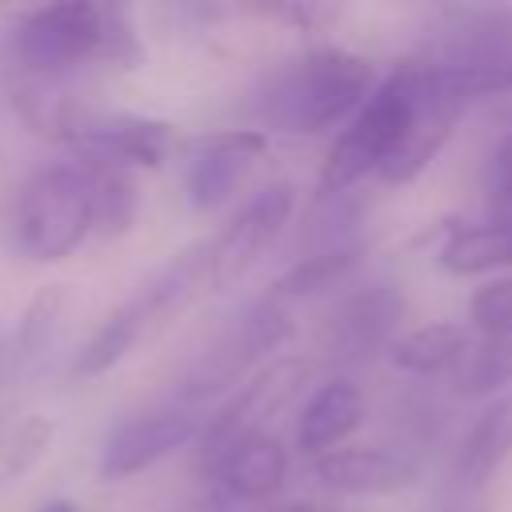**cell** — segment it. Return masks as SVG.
<instances>
[{
  "label": "cell",
  "mask_w": 512,
  "mask_h": 512,
  "mask_svg": "<svg viewBox=\"0 0 512 512\" xmlns=\"http://www.w3.org/2000/svg\"><path fill=\"white\" fill-rule=\"evenodd\" d=\"M440 268L452 276H484L512 268V220L452 224L440 244Z\"/></svg>",
  "instance_id": "ac0fdd59"
},
{
  "label": "cell",
  "mask_w": 512,
  "mask_h": 512,
  "mask_svg": "<svg viewBox=\"0 0 512 512\" xmlns=\"http://www.w3.org/2000/svg\"><path fill=\"white\" fill-rule=\"evenodd\" d=\"M200 424L204 420L188 408H164V412H148V416L116 424L104 436V448H100V460H96L100 480H108V484L128 480V476L160 464L176 448L192 444L200 436Z\"/></svg>",
  "instance_id": "30bf717a"
},
{
  "label": "cell",
  "mask_w": 512,
  "mask_h": 512,
  "mask_svg": "<svg viewBox=\"0 0 512 512\" xmlns=\"http://www.w3.org/2000/svg\"><path fill=\"white\" fill-rule=\"evenodd\" d=\"M416 128H420V92L412 68L400 64L368 92L356 116L336 132L320 168V192L340 196L356 180L380 176V168L396 160V152L412 140Z\"/></svg>",
  "instance_id": "3957f363"
},
{
  "label": "cell",
  "mask_w": 512,
  "mask_h": 512,
  "mask_svg": "<svg viewBox=\"0 0 512 512\" xmlns=\"http://www.w3.org/2000/svg\"><path fill=\"white\" fill-rule=\"evenodd\" d=\"M204 476L212 480V492L220 504L240 508V504H272L276 492L288 480V452L272 432H252L236 440L228 452H220Z\"/></svg>",
  "instance_id": "7c38bea8"
},
{
  "label": "cell",
  "mask_w": 512,
  "mask_h": 512,
  "mask_svg": "<svg viewBox=\"0 0 512 512\" xmlns=\"http://www.w3.org/2000/svg\"><path fill=\"white\" fill-rule=\"evenodd\" d=\"M252 512H332V508L316 504V500H272V504H260Z\"/></svg>",
  "instance_id": "d4e9b609"
},
{
  "label": "cell",
  "mask_w": 512,
  "mask_h": 512,
  "mask_svg": "<svg viewBox=\"0 0 512 512\" xmlns=\"http://www.w3.org/2000/svg\"><path fill=\"white\" fill-rule=\"evenodd\" d=\"M308 360L300 356H280L264 368H256L240 388H232V396L200 424V468H208L220 452H228L236 440L252 436V432H264V420L272 412H280L296 392L300 384L308 380Z\"/></svg>",
  "instance_id": "52a82bcc"
},
{
  "label": "cell",
  "mask_w": 512,
  "mask_h": 512,
  "mask_svg": "<svg viewBox=\"0 0 512 512\" xmlns=\"http://www.w3.org/2000/svg\"><path fill=\"white\" fill-rule=\"evenodd\" d=\"M468 320L476 336L512 340V272L484 280L468 300Z\"/></svg>",
  "instance_id": "cb8c5ba5"
},
{
  "label": "cell",
  "mask_w": 512,
  "mask_h": 512,
  "mask_svg": "<svg viewBox=\"0 0 512 512\" xmlns=\"http://www.w3.org/2000/svg\"><path fill=\"white\" fill-rule=\"evenodd\" d=\"M296 204V188L288 180H272L260 192H252L232 220L204 244V268H208V292H220L236 284L280 236Z\"/></svg>",
  "instance_id": "ba28073f"
},
{
  "label": "cell",
  "mask_w": 512,
  "mask_h": 512,
  "mask_svg": "<svg viewBox=\"0 0 512 512\" xmlns=\"http://www.w3.org/2000/svg\"><path fill=\"white\" fill-rule=\"evenodd\" d=\"M200 512H236V508H228V504L216 500V504H208V508H200Z\"/></svg>",
  "instance_id": "4316f807"
},
{
  "label": "cell",
  "mask_w": 512,
  "mask_h": 512,
  "mask_svg": "<svg viewBox=\"0 0 512 512\" xmlns=\"http://www.w3.org/2000/svg\"><path fill=\"white\" fill-rule=\"evenodd\" d=\"M36 512H80V508H76L72 500H64V496H60V500H44Z\"/></svg>",
  "instance_id": "484cf974"
},
{
  "label": "cell",
  "mask_w": 512,
  "mask_h": 512,
  "mask_svg": "<svg viewBox=\"0 0 512 512\" xmlns=\"http://www.w3.org/2000/svg\"><path fill=\"white\" fill-rule=\"evenodd\" d=\"M64 304H68V284H48L28 300L16 324V340H12V356L20 368H36L48 356V348L56 344L60 320H64Z\"/></svg>",
  "instance_id": "44dd1931"
},
{
  "label": "cell",
  "mask_w": 512,
  "mask_h": 512,
  "mask_svg": "<svg viewBox=\"0 0 512 512\" xmlns=\"http://www.w3.org/2000/svg\"><path fill=\"white\" fill-rule=\"evenodd\" d=\"M92 232V172L60 160L36 168L12 200L8 240L24 260L60 264Z\"/></svg>",
  "instance_id": "277c9868"
},
{
  "label": "cell",
  "mask_w": 512,
  "mask_h": 512,
  "mask_svg": "<svg viewBox=\"0 0 512 512\" xmlns=\"http://www.w3.org/2000/svg\"><path fill=\"white\" fill-rule=\"evenodd\" d=\"M264 152H268V136L260 128H228V132L200 136L192 144L188 176H184L188 200L200 212L220 208Z\"/></svg>",
  "instance_id": "4fadbf2b"
},
{
  "label": "cell",
  "mask_w": 512,
  "mask_h": 512,
  "mask_svg": "<svg viewBox=\"0 0 512 512\" xmlns=\"http://www.w3.org/2000/svg\"><path fill=\"white\" fill-rule=\"evenodd\" d=\"M364 424V392L348 376L324 380L296 416V448L312 460L340 448Z\"/></svg>",
  "instance_id": "9a60e30c"
},
{
  "label": "cell",
  "mask_w": 512,
  "mask_h": 512,
  "mask_svg": "<svg viewBox=\"0 0 512 512\" xmlns=\"http://www.w3.org/2000/svg\"><path fill=\"white\" fill-rule=\"evenodd\" d=\"M508 384H512V340H492L472 332V344L452 368L448 388L456 396H492Z\"/></svg>",
  "instance_id": "ffe728a7"
},
{
  "label": "cell",
  "mask_w": 512,
  "mask_h": 512,
  "mask_svg": "<svg viewBox=\"0 0 512 512\" xmlns=\"http://www.w3.org/2000/svg\"><path fill=\"white\" fill-rule=\"evenodd\" d=\"M360 252L364 244L360 240H340V244H320L316 252L300 256L276 284H272V300L288 308V300H304V296H316L324 288H336L340 280H348V272L360 264Z\"/></svg>",
  "instance_id": "d6986e66"
},
{
  "label": "cell",
  "mask_w": 512,
  "mask_h": 512,
  "mask_svg": "<svg viewBox=\"0 0 512 512\" xmlns=\"http://www.w3.org/2000/svg\"><path fill=\"white\" fill-rule=\"evenodd\" d=\"M468 344H472V328L452 324V320H436V324H420V328L400 332L388 344V360L416 380H448Z\"/></svg>",
  "instance_id": "2e32d148"
},
{
  "label": "cell",
  "mask_w": 512,
  "mask_h": 512,
  "mask_svg": "<svg viewBox=\"0 0 512 512\" xmlns=\"http://www.w3.org/2000/svg\"><path fill=\"white\" fill-rule=\"evenodd\" d=\"M52 436H56V424L48 416H24L8 440L0 444V480H20L28 476L52 448Z\"/></svg>",
  "instance_id": "603a6c76"
},
{
  "label": "cell",
  "mask_w": 512,
  "mask_h": 512,
  "mask_svg": "<svg viewBox=\"0 0 512 512\" xmlns=\"http://www.w3.org/2000/svg\"><path fill=\"white\" fill-rule=\"evenodd\" d=\"M308 472L320 488L336 496H392L420 480V460L404 448H380V444L344 448L340 444L324 456H312Z\"/></svg>",
  "instance_id": "8fae6325"
},
{
  "label": "cell",
  "mask_w": 512,
  "mask_h": 512,
  "mask_svg": "<svg viewBox=\"0 0 512 512\" xmlns=\"http://www.w3.org/2000/svg\"><path fill=\"white\" fill-rule=\"evenodd\" d=\"M508 456H512V396H500L472 420V428L464 432L452 456V468H448L452 496L480 500V492L508 464Z\"/></svg>",
  "instance_id": "5bb4252c"
},
{
  "label": "cell",
  "mask_w": 512,
  "mask_h": 512,
  "mask_svg": "<svg viewBox=\"0 0 512 512\" xmlns=\"http://www.w3.org/2000/svg\"><path fill=\"white\" fill-rule=\"evenodd\" d=\"M72 152V164L88 172H132L160 168L172 148V124L132 112H92L84 104H68L48 132Z\"/></svg>",
  "instance_id": "5b68a950"
},
{
  "label": "cell",
  "mask_w": 512,
  "mask_h": 512,
  "mask_svg": "<svg viewBox=\"0 0 512 512\" xmlns=\"http://www.w3.org/2000/svg\"><path fill=\"white\" fill-rule=\"evenodd\" d=\"M400 320H404V296L392 284L356 288L332 308L320 348L336 368H360L376 352H388Z\"/></svg>",
  "instance_id": "9c48e42d"
},
{
  "label": "cell",
  "mask_w": 512,
  "mask_h": 512,
  "mask_svg": "<svg viewBox=\"0 0 512 512\" xmlns=\"http://www.w3.org/2000/svg\"><path fill=\"white\" fill-rule=\"evenodd\" d=\"M372 88V60L348 48H312L264 76L256 92V120L264 136H324L344 128Z\"/></svg>",
  "instance_id": "7a4b0ae2"
},
{
  "label": "cell",
  "mask_w": 512,
  "mask_h": 512,
  "mask_svg": "<svg viewBox=\"0 0 512 512\" xmlns=\"http://www.w3.org/2000/svg\"><path fill=\"white\" fill-rule=\"evenodd\" d=\"M104 60L116 68H136L144 48L124 8L92 0H60L16 16L0 44V72L8 92L60 88L76 68Z\"/></svg>",
  "instance_id": "6da1fadb"
},
{
  "label": "cell",
  "mask_w": 512,
  "mask_h": 512,
  "mask_svg": "<svg viewBox=\"0 0 512 512\" xmlns=\"http://www.w3.org/2000/svg\"><path fill=\"white\" fill-rule=\"evenodd\" d=\"M140 192L132 172H92V232L100 240H116L136 224Z\"/></svg>",
  "instance_id": "7402d4cb"
},
{
  "label": "cell",
  "mask_w": 512,
  "mask_h": 512,
  "mask_svg": "<svg viewBox=\"0 0 512 512\" xmlns=\"http://www.w3.org/2000/svg\"><path fill=\"white\" fill-rule=\"evenodd\" d=\"M148 332H152V324H148L144 308L136 304V296H128V300L116 304V308L92 328V336L80 344V352H76V360H72V376L96 380V376L112 372V368L140 344V336H148Z\"/></svg>",
  "instance_id": "e0dca14e"
},
{
  "label": "cell",
  "mask_w": 512,
  "mask_h": 512,
  "mask_svg": "<svg viewBox=\"0 0 512 512\" xmlns=\"http://www.w3.org/2000/svg\"><path fill=\"white\" fill-rule=\"evenodd\" d=\"M292 336V316L284 304H276L272 296L248 304L192 364L188 372L180 376V400L188 404H200L208 396H220V392H232L240 388L260 360H268L284 340Z\"/></svg>",
  "instance_id": "8992f818"
}]
</instances>
